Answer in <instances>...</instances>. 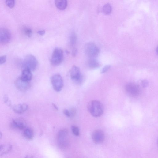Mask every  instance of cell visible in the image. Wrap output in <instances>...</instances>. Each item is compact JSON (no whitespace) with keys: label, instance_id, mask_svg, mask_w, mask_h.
<instances>
[{"label":"cell","instance_id":"obj_1","mask_svg":"<svg viewBox=\"0 0 158 158\" xmlns=\"http://www.w3.org/2000/svg\"><path fill=\"white\" fill-rule=\"evenodd\" d=\"M88 110L91 114L94 117H99L103 114L104 107L100 101L93 100L90 101L88 105Z\"/></svg>","mask_w":158,"mask_h":158},{"label":"cell","instance_id":"obj_2","mask_svg":"<svg viewBox=\"0 0 158 158\" xmlns=\"http://www.w3.org/2000/svg\"><path fill=\"white\" fill-rule=\"evenodd\" d=\"M57 142L60 148L65 149L69 145L68 131L66 129H63L59 131L57 137Z\"/></svg>","mask_w":158,"mask_h":158},{"label":"cell","instance_id":"obj_3","mask_svg":"<svg viewBox=\"0 0 158 158\" xmlns=\"http://www.w3.org/2000/svg\"><path fill=\"white\" fill-rule=\"evenodd\" d=\"M37 65V61L35 57L32 55L29 54L25 57L22 66L24 69H28L32 71L36 70Z\"/></svg>","mask_w":158,"mask_h":158},{"label":"cell","instance_id":"obj_4","mask_svg":"<svg viewBox=\"0 0 158 158\" xmlns=\"http://www.w3.org/2000/svg\"><path fill=\"white\" fill-rule=\"evenodd\" d=\"M64 53L63 50L56 48L54 51L51 59V64L54 66L60 65L63 61Z\"/></svg>","mask_w":158,"mask_h":158},{"label":"cell","instance_id":"obj_5","mask_svg":"<svg viewBox=\"0 0 158 158\" xmlns=\"http://www.w3.org/2000/svg\"><path fill=\"white\" fill-rule=\"evenodd\" d=\"M85 52L90 58H96L100 53V50L93 43H87L85 47Z\"/></svg>","mask_w":158,"mask_h":158},{"label":"cell","instance_id":"obj_6","mask_svg":"<svg viewBox=\"0 0 158 158\" xmlns=\"http://www.w3.org/2000/svg\"><path fill=\"white\" fill-rule=\"evenodd\" d=\"M51 82L54 90L57 92L61 91L64 86L63 79L60 75L56 74L51 77Z\"/></svg>","mask_w":158,"mask_h":158},{"label":"cell","instance_id":"obj_7","mask_svg":"<svg viewBox=\"0 0 158 158\" xmlns=\"http://www.w3.org/2000/svg\"><path fill=\"white\" fill-rule=\"evenodd\" d=\"M70 75L71 79L78 84H81L83 81L82 75L80 68L77 66H74L72 67L70 71Z\"/></svg>","mask_w":158,"mask_h":158},{"label":"cell","instance_id":"obj_8","mask_svg":"<svg viewBox=\"0 0 158 158\" xmlns=\"http://www.w3.org/2000/svg\"><path fill=\"white\" fill-rule=\"evenodd\" d=\"M11 34L10 31L8 29L3 28L0 29V42L2 44H6L10 41Z\"/></svg>","mask_w":158,"mask_h":158},{"label":"cell","instance_id":"obj_9","mask_svg":"<svg viewBox=\"0 0 158 158\" xmlns=\"http://www.w3.org/2000/svg\"><path fill=\"white\" fill-rule=\"evenodd\" d=\"M126 92L130 95L136 96L139 95L140 92V89L137 85L133 83L127 84L126 86Z\"/></svg>","mask_w":158,"mask_h":158},{"label":"cell","instance_id":"obj_10","mask_svg":"<svg viewBox=\"0 0 158 158\" xmlns=\"http://www.w3.org/2000/svg\"><path fill=\"white\" fill-rule=\"evenodd\" d=\"M15 85L18 90L22 91H27L30 87L29 82L24 81L21 77L18 78L16 81Z\"/></svg>","mask_w":158,"mask_h":158},{"label":"cell","instance_id":"obj_11","mask_svg":"<svg viewBox=\"0 0 158 158\" xmlns=\"http://www.w3.org/2000/svg\"><path fill=\"white\" fill-rule=\"evenodd\" d=\"M92 140L96 144H100L104 141L105 136L103 132L100 130H95L92 135Z\"/></svg>","mask_w":158,"mask_h":158},{"label":"cell","instance_id":"obj_12","mask_svg":"<svg viewBox=\"0 0 158 158\" xmlns=\"http://www.w3.org/2000/svg\"><path fill=\"white\" fill-rule=\"evenodd\" d=\"M28 108V105L25 103H22L14 106L13 107L14 111L17 114H22L27 110Z\"/></svg>","mask_w":158,"mask_h":158},{"label":"cell","instance_id":"obj_13","mask_svg":"<svg viewBox=\"0 0 158 158\" xmlns=\"http://www.w3.org/2000/svg\"><path fill=\"white\" fill-rule=\"evenodd\" d=\"M11 125L13 127L20 130L24 129L26 127L25 122L21 119L13 120L11 123Z\"/></svg>","mask_w":158,"mask_h":158},{"label":"cell","instance_id":"obj_14","mask_svg":"<svg viewBox=\"0 0 158 158\" xmlns=\"http://www.w3.org/2000/svg\"><path fill=\"white\" fill-rule=\"evenodd\" d=\"M21 77L24 81L29 82L32 80V78L31 71L28 69H24L22 72Z\"/></svg>","mask_w":158,"mask_h":158},{"label":"cell","instance_id":"obj_15","mask_svg":"<svg viewBox=\"0 0 158 158\" xmlns=\"http://www.w3.org/2000/svg\"><path fill=\"white\" fill-rule=\"evenodd\" d=\"M12 149V146L9 144H3L0 147V155L2 156L9 152Z\"/></svg>","mask_w":158,"mask_h":158},{"label":"cell","instance_id":"obj_16","mask_svg":"<svg viewBox=\"0 0 158 158\" xmlns=\"http://www.w3.org/2000/svg\"><path fill=\"white\" fill-rule=\"evenodd\" d=\"M56 7L59 9L63 10L65 9L68 5V2L66 0H56L55 2Z\"/></svg>","mask_w":158,"mask_h":158},{"label":"cell","instance_id":"obj_17","mask_svg":"<svg viewBox=\"0 0 158 158\" xmlns=\"http://www.w3.org/2000/svg\"><path fill=\"white\" fill-rule=\"evenodd\" d=\"M88 66L91 69H94L99 68L100 64L96 58H90L88 62Z\"/></svg>","mask_w":158,"mask_h":158},{"label":"cell","instance_id":"obj_18","mask_svg":"<svg viewBox=\"0 0 158 158\" xmlns=\"http://www.w3.org/2000/svg\"><path fill=\"white\" fill-rule=\"evenodd\" d=\"M25 137L28 140L32 139L34 137L33 131L30 128H27L24 130V133Z\"/></svg>","mask_w":158,"mask_h":158},{"label":"cell","instance_id":"obj_19","mask_svg":"<svg viewBox=\"0 0 158 158\" xmlns=\"http://www.w3.org/2000/svg\"><path fill=\"white\" fill-rule=\"evenodd\" d=\"M103 13L106 15L110 14L112 11V7L109 3L104 5L103 8Z\"/></svg>","mask_w":158,"mask_h":158},{"label":"cell","instance_id":"obj_20","mask_svg":"<svg viewBox=\"0 0 158 158\" xmlns=\"http://www.w3.org/2000/svg\"><path fill=\"white\" fill-rule=\"evenodd\" d=\"M77 40V36L74 32L71 33L70 37V43L71 46H73L75 44Z\"/></svg>","mask_w":158,"mask_h":158},{"label":"cell","instance_id":"obj_21","mask_svg":"<svg viewBox=\"0 0 158 158\" xmlns=\"http://www.w3.org/2000/svg\"><path fill=\"white\" fill-rule=\"evenodd\" d=\"M23 30L24 33L28 37H31L32 36V31L30 28L25 27L23 28Z\"/></svg>","mask_w":158,"mask_h":158},{"label":"cell","instance_id":"obj_22","mask_svg":"<svg viewBox=\"0 0 158 158\" xmlns=\"http://www.w3.org/2000/svg\"><path fill=\"white\" fill-rule=\"evenodd\" d=\"M71 130L73 133L76 136L80 135V129L79 128L75 126H72Z\"/></svg>","mask_w":158,"mask_h":158},{"label":"cell","instance_id":"obj_23","mask_svg":"<svg viewBox=\"0 0 158 158\" xmlns=\"http://www.w3.org/2000/svg\"><path fill=\"white\" fill-rule=\"evenodd\" d=\"M7 6L10 8H13L15 5V1L14 0H7L6 2Z\"/></svg>","mask_w":158,"mask_h":158},{"label":"cell","instance_id":"obj_24","mask_svg":"<svg viewBox=\"0 0 158 158\" xmlns=\"http://www.w3.org/2000/svg\"><path fill=\"white\" fill-rule=\"evenodd\" d=\"M4 100L5 103L8 106L10 107L11 106V100L7 95H5L4 97Z\"/></svg>","mask_w":158,"mask_h":158},{"label":"cell","instance_id":"obj_25","mask_svg":"<svg viewBox=\"0 0 158 158\" xmlns=\"http://www.w3.org/2000/svg\"><path fill=\"white\" fill-rule=\"evenodd\" d=\"M111 66L110 65H107L105 66L101 70V73H104L110 69Z\"/></svg>","mask_w":158,"mask_h":158},{"label":"cell","instance_id":"obj_26","mask_svg":"<svg viewBox=\"0 0 158 158\" xmlns=\"http://www.w3.org/2000/svg\"><path fill=\"white\" fill-rule=\"evenodd\" d=\"M6 60V55L2 56L0 57V64L2 65L5 63Z\"/></svg>","mask_w":158,"mask_h":158},{"label":"cell","instance_id":"obj_27","mask_svg":"<svg viewBox=\"0 0 158 158\" xmlns=\"http://www.w3.org/2000/svg\"><path fill=\"white\" fill-rule=\"evenodd\" d=\"M70 117L73 118L74 117L76 114V110L74 108H71L70 111Z\"/></svg>","mask_w":158,"mask_h":158},{"label":"cell","instance_id":"obj_28","mask_svg":"<svg viewBox=\"0 0 158 158\" xmlns=\"http://www.w3.org/2000/svg\"><path fill=\"white\" fill-rule=\"evenodd\" d=\"M64 114L67 117H70V111L67 109H64L63 111Z\"/></svg>","mask_w":158,"mask_h":158},{"label":"cell","instance_id":"obj_29","mask_svg":"<svg viewBox=\"0 0 158 158\" xmlns=\"http://www.w3.org/2000/svg\"><path fill=\"white\" fill-rule=\"evenodd\" d=\"M142 85L143 87L146 88L148 85V82L146 80H143L142 81Z\"/></svg>","mask_w":158,"mask_h":158},{"label":"cell","instance_id":"obj_30","mask_svg":"<svg viewBox=\"0 0 158 158\" xmlns=\"http://www.w3.org/2000/svg\"><path fill=\"white\" fill-rule=\"evenodd\" d=\"M46 33V31L44 30H39L37 32V33L41 36L44 35Z\"/></svg>","mask_w":158,"mask_h":158},{"label":"cell","instance_id":"obj_31","mask_svg":"<svg viewBox=\"0 0 158 158\" xmlns=\"http://www.w3.org/2000/svg\"><path fill=\"white\" fill-rule=\"evenodd\" d=\"M77 52V49L75 48L73 49L72 52V56L73 57H75L76 55Z\"/></svg>","mask_w":158,"mask_h":158},{"label":"cell","instance_id":"obj_32","mask_svg":"<svg viewBox=\"0 0 158 158\" xmlns=\"http://www.w3.org/2000/svg\"><path fill=\"white\" fill-rule=\"evenodd\" d=\"M52 105L54 107L56 110H58V107L57 106V105L55 104L54 103H53Z\"/></svg>","mask_w":158,"mask_h":158},{"label":"cell","instance_id":"obj_33","mask_svg":"<svg viewBox=\"0 0 158 158\" xmlns=\"http://www.w3.org/2000/svg\"><path fill=\"white\" fill-rule=\"evenodd\" d=\"M24 158H33V156H27Z\"/></svg>","mask_w":158,"mask_h":158},{"label":"cell","instance_id":"obj_34","mask_svg":"<svg viewBox=\"0 0 158 158\" xmlns=\"http://www.w3.org/2000/svg\"><path fill=\"white\" fill-rule=\"evenodd\" d=\"M156 52L157 54H158V47H157L156 49Z\"/></svg>","mask_w":158,"mask_h":158},{"label":"cell","instance_id":"obj_35","mask_svg":"<svg viewBox=\"0 0 158 158\" xmlns=\"http://www.w3.org/2000/svg\"><path fill=\"white\" fill-rule=\"evenodd\" d=\"M157 143H158V140H157Z\"/></svg>","mask_w":158,"mask_h":158}]
</instances>
